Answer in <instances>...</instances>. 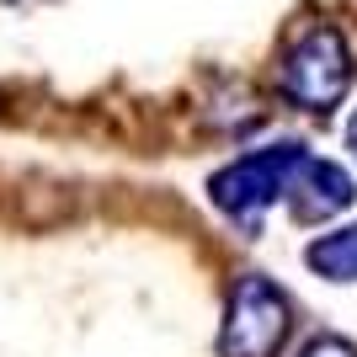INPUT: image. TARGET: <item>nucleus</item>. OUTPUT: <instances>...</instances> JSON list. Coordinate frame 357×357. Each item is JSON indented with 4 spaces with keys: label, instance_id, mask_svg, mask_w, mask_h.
I'll return each mask as SVG.
<instances>
[{
    "label": "nucleus",
    "instance_id": "nucleus-1",
    "mask_svg": "<svg viewBox=\"0 0 357 357\" xmlns=\"http://www.w3.org/2000/svg\"><path fill=\"white\" fill-rule=\"evenodd\" d=\"M357 80V54L336 22H310L294 32V43L278 59V96L298 112L326 118L347 102V91Z\"/></svg>",
    "mask_w": 357,
    "mask_h": 357
},
{
    "label": "nucleus",
    "instance_id": "nucleus-2",
    "mask_svg": "<svg viewBox=\"0 0 357 357\" xmlns=\"http://www.w3.org/2000/svg\"><path fill=\"white\" fill-rule=\"evenodd\" d=\"M310 165V149L298 139H272L261 149H245L208 176V203L240 229H256L278 203H288L298 171Z\"/></svg>",
    "mask_w": 357,
    "mask_h": 357
},
{
    "label": "nucleus",
    "instance_id": "nucleus-3",
    "mask_svg": "<svg viewBox=\"0 0 357 357\" xmlns=\"http://www.w3.org/2000/svg\"><path fill=\"white\" fill-rule=\"evenodd\" d=\"M294 336V298L278 278L267 272H240L224 294V320H219V357H283Z\"/></svg>",
    "mask_w": 357,
    "mask_h": 357
},
{
    "label": "nucleus",
    "instance_id": "nucleus-4",
    "mask_svg": "<svg viewBox=\"0 0 357 357\" xmlns=\"http://www.w3.org/2000/svg\"><path fill=\"white\" fill-rule=\"evenodd\" d=\"M352 203H357V176L336 160H320V155H310V165L298 171L294 192H288V213H294L298 224L342 219Z\"/></svg>",
    "mask_w": 357,
    "mask_h": 357
},
{
    "label": "nucleus",
    "instance_id": "nucleus-5",
    "mask_svg": "<svg viewBox=\"0 0 357 357\" xmlns=\"http://www.w3.org/2000/svg\"><path fill=\"white\" fill-rule=\"evenodd\" d=\"M298 256H304V267H310L320 283H336V288L357 283V219L331 224L326 235H314Z\"/></svg>",
    "mask_w": 357,
    "mask_h": 357
},
{
    "label": "nucleus",
    "instance_id": "nucleus-6",
    "mask_svg": "<svg viewBox=\"0 0 357 357\" xmlns=\"http://www.w3.org/2000/svg\"><path fill=\"white\" fill-rule=\"evenodd\" d=\"M294 357H357V347L347 336H336V331H314L310 342H298Z\"/></svg>",
    "mask_w": 357,
    "mask_h": 357
},
{
    "label": "nucleus",
    "instance_id": "nucleus-7",
    "mask_svg": "<svg viewBox=\"0 0 357 357\" xmlns=\"http://www.w3.org/2000/svg\"><path fill=\"white\" fill-rule=\"evenodd\" d=\"M347 149H352V160H357V112H352V123H347Z\"/></svg>",
    "mask_w": 357,
    "mask_h": 357
}]
</instances>
